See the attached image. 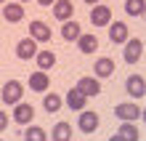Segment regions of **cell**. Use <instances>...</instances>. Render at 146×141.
<instances>
[{"label": "cell", "instance_id": "25", "mask_svg": "<svg viewBox=\"0 0 146 141\" xmlns=\"http://www.w3.org/2000/svg\"><path fill=\"white\" fill-rule=\"evenodd\" d=\"M5 128H8V112H3V109H0V133H3Z\"/></svg>", "mask_w": 146, "mask_h": 141}, {"label": "cell", "instance_id": "20", "mask_svg": "<svg viewBox=\"0 0 146 141\" xmlns=\"http://www.w3.org/2000/svg\"><path fill=\"white\" fill-rule=\"evenodd\" d=\"M50 138L53 141H72V125L69 122H56L53 130H50Z\"/></svg>", "mask_w": 146, "mask_h": 141}, {"label": "cell", "instance_id": "16", "mask_svg": "<svg viewBox=\"0 0 146 141\" xmlns=\"http://www.w3.org/2000/svg\"><path fill=\"white\" fill-rule=\"evenodd\" d=\"M74 43H77V48H80V53H96L98 51V37L96 35H80Z\"/></svg>", "mask_w": 146, "mask_h": 141}, {"label": "cell", "instance_id": "12", "mask_svg": "<svg viewBox=\"0 0 146 141\" xmlns=\"http://www.w3.org/2000/svg\"><path fill=\"white\" fill-rule=\"evenodd\" d=\"M53 16H56V21H69L74 16L72 0H56V3H53Z\"/></svg>", "mask_w": 146, "mask_h": 141}, {"label": "cell", "instance_id": "2", "mask_svg": "<svg viewBox=\"0 0 146 141\" xmlns=\"http://www.w3.org/2000/svg\"><path fill=\"white\" fill-rule=\"evenodd\" d=\"M114 114L122 122H135V120L141 117V107H135V101H122V104L114 107Z\"/></svg>", "mask_w": 146, "mask_h": 141}, {"label": "cell", "instance_id": "28", "mask_svg": "<svg viewBox=\"0 0 146 141\" xmlns=\"http://www.w3.org/2000/svg\"><path fill=\"white\" fill-rule=\"evenodd\" d=\"M141 117H143V122H146V109H141Z\"/></svg>", "mask_w": 146, "mask_h": 141}, {"label": "cell", "instance_id": "13", "mask_svg": "<svg viewBox=\"0 0 146 141\" xmlns=\"http://www.w3.org/2000/svg\"><path fill=\"white\" fill-rule=\"evenodd\" d=\"M141 53H143V43H141L138 37L125 43V53H122V59L127 61V64H135V61L141 59Z\"/></svg>", "mask_w": 146, "mask_h": 141}, {"label": "cell", "instance_id": "9", "mask_svg": "<svg viewBox=\"0 0 146 141\" xmlns=\"http://www.w3.org/2000/svg\"><path fill=\"white\" fill-rule=\"evenodd\" d=\"M37 43L32 40V37H24V40H19L16 43V56L19 59H24V61H29V59H35L37 56Z\"/></svg>", "mask_w": 146, "mask_h": 141}, {"label": "cell", "instance_id": "26", "mask_svg": "<svg viewBox=\"0 0 146 141\" xmlns=\"http://www.w3.org/2000/svg\"><path fill=\"white\" fill-rule=\"evenodd\" d=\"M37 3H40V5H53L56 0H37Z\"/></svg>", "mask_w": 146, "mask_h": 141}, {"label": "cell", "instance_id": "1", "mask_svg": "<svg viewBox=\"0 0 146 141\" xmlns=\"http://www.w3.org/2000/svg\"><path fill=\"white\" fill-rule=\"evenodd\" d=\"M21 96H24V85L19 80H8L3 85V91H0V101L8 104V107H13V104L21 101Z\"/></svg>", "mask_w": 146, "mask_h": 141}, {"label": "cell", "instance_id": "21", "mask_svg": "<svg viewBox=\"0 0 146 141\" xmlns=\"http://www.w3.org/2000/svg\"><path fill=\"white\" fill-rule=\"evenodd\" d=\"M48 85H50V80H48V72H32V75H29V88H32V91L42 93Z\"/></svg>", "mask_w": 146, "mask_h": 141}, {"label": "cell", "instance_id": "22", "mask_svg": "<svg viewBox=\"0 0 146 141\" xmlns=\"http://www.w3.org/2000/svg\"><path fill=\"white\" fill-rule=\"evenodd\" d=\"M125 13L127 16H143L146 13V0H125Z\"/></svg>", "mask_w": 146, "mask_h": 141}, {"label": "cell", "instance_id": "18", "mask_svg": "<svg viewBox=\"0 0 146 141\" xmlns=\"http://www.w3.org/2000/svg\"><path fill=\"white\" fill-rule=\"evenodd\" d=\"M35 64L40 67V72H50L53 64H56V53H53V51H37Z\"/></svg>", "mask_w": 146, "mask_h": 141}, {"label": "cell", "instance_id": "3", "mask_svg": "<svg viewBox=\"0 0 146 141\" xmlns=\"http://www.w3.org/2000/svg\"><path fill=\"white\" fill-rule=\"evenodd\" d=\"M111 21V8L98 3V5H90V24L93 27H109Z\"/></svg>", "mask_w": 146, "mask_h": 141}, {"label": "cell", "instance_id": "29", "mask_svg": "<svg viewBox=\"0 0 146 141\" xmlns=\"http://www.w3.org/2000/svg\"><path fill=\"white\" fill-rule=\"evenodd\" d=\"M16 3H21V5H24V3H27V0H16Z\"/></svg>", "mask_w": 146, "mask_h": 141}, {"label": "cell", "instance_id": "19", "mask_svg": "<svg viewBox=\"0 0 146 141\" xmlns=\"http://www.w3.org/2000/svg\"><path fill=\"white\" fill-rule=\"evenodd\" d=\"M85 101H88V99H85V96H82V93L72 85V88H69V93H66V107H69V109H74V112H82Z\"/></svg>", "mask_w": 146, "mask_h": 141}, {"label": "cell", "instance_id": "15", "mask_svg": "<svg viewBox=\"0 0 146 141\" xmlns=\"http://www.w3.org/2000/svg\"><path fill=\"white\" fill-rule=\"evenodd\" d=\"M93 72H96V80H101V77H109L114 75V61H111L109 56H101L96 64H93Z\"/></svg>", "mask_w": 146, "mask_h": 141}, {"label": "cell", "instance_id": "5", "mask_svg": "<svg viewBox=\"0 0 146 141\" xmlns=\"http://www.w3.org/2000/svg\"><path fill=\"white\" fill-rule=\"evenodd\" d=\"M138 128H135V122H122L114 133L109 136V141H138Z\"/></svg>", "mask_w": 146, "mask_h": 141}, {"label": "cell", "instance_id": "27", "mask_svg": "<svg viewBox=\"0 0 146 141\" xmlns=\"http://www.w3.org/2000/svg\"><path fill=\"white\" fill-rule=\"evenodd\" d=\"M85 3H88V5H98L101 0H85Z\"/></svg>", "mask_w": 146, "mask_h": 141}, {"label": "cell", "instance_id": "14", "mask_svg": "<svg viewBox=\"0 0 146 141\" xmlns=\"http://www.w3.org/2000/svg\"><path fill=\"white\" fill-rule=\"evenodd\" d=\"M109 40L111 43H127V24L125 21H109Z\"/></svg>", "mask_w": 146, "mask_h": 141}, {"label": "cell", "instance_id": "30", "mask_svg": "<svg viewBox=\"0 0 146 141\" xmlns=\"http://www.w3.org/2000/svg\"><path fill=\"white\" fill-rule=\"evenodd\" d=\"M0 3H5V0H0Z\"/></svg>", "mask_w": 146, "mask_h": 141}, {"label": "cell", "instance_id": "11", "mask_svg": "<svg viewBox=\"0 0 146 141\" xmlns=\"http://www.w3.org/2000/svg\"><path fill=\"white\" fill-rule=\"evenodd\" d=\"M125 88H127V93L133 96V99H141V96H146V80L141 75H130L125 80Z\"/></svg>", "mask_w": 146, "mask_h": 141}, {"label": "cell", "instance_id": "23", "mask_svg": "<svg viewBox=\"0 0 146 141\" xmlns=\"http://www.w3.org/2000/svg\"><path fill=\"white\" fill-rule=\"evenodd\" d=\"M42 107H45L48 114L58 112V109H61V96H58V93H48L45 99H42Z\"/></svg>", "mask_w": 146, "mask_h": 141}, {"label": "cell", "instance_id": "6", "mask_svg": "<svg viewBox=\"0 0 146 141\" xmlns=\"http://www.w3.org/2000/svg\"><path fill=\"white\" fill-rule=\"evenodd\" d=\"M35 120V107L32 104H13V122H19V125H29V122Z\"/></svg>", "mask_w": 146, "mask_h": 141}, {"label": "cell", "instance_id": "24", "mask_svg": "<svg viewBox=\"0 0 146 141\" xmlns=\"http://www.w3.org/2000/svg\"><path fill=\"white\" fill-rule=\"evenodd\" d=\"M24 138L27 141H48V133L40 125H29L27 130H24Z\"/></svg>", "mask_w": 146, "mask_h": 141}, {"label": "cell", "instance_id": "10", "mask_svg": "<svg viewBox=\"0 0 146 141\" xmlns=\"http://www.w3.org/2000/svg\"><path fill=\"white\" fill-rule=\"evenodd\" d=\"M3 19L5 21H11V24H19V21H24V5L21 3H5L3 5Z\"/></svg>", "mask_w": 146, "mask_h": 141}, {"label": "cell", "instance_id": "7", "mask_svg": "<svg viewBox=\"0 0 146 141\" xmlns=\"http://www.w3.org/2000/svg\"><path fill=\"white\" fill-rule=\"evenodd\" d=\"M77 91H80L85 99H90V96H98L101 93V83L96 80V77H90V75H85V77H80V80H77Z\"/></svg>", "mask_w": 146, "mask_h": 141}, {"label": "cell", "instance_id": "4", "mask_svg": "<svg viewBox=\"0 0 146 141\" xmlns=\"http://www.w3.org/2000/svg\"><path fill=\"white\" fill-rule=\"evenodd\" d=\"M98 114L96 112H90V109H82L80 112V117H77V128L82 130V133H96L98 130Z\"/></svg>", "mask_w": 146, "mask_h": 141}, {"label": "cell", "instance_id": "17", "mask_svg": "<svg viewBox=\"0 0 146 141\" xmlns=\"http://www.w3.org/2000/svg\"><path fill=\"white\" fill-rule=\"evenodd\" d=\"M82 35V27H80V21H74V19H69V21H64V27H61V37L66 40V43H74L77 37Z\"/></svg>", "mask_w": 146, "mask_h": 141}, {"label": "cell", "instance_id": "8", "mask_svg": "<svg viewBox=\"0 0 146 141\" xmlns=\"http://www.w3.org/2000/svg\"><path fill=\"white\" fill-rule=\"evenodd\" d=\"M29 37L35 43H50L53 32H50V27L45 21H29Z\"/></svg>", "mask_w": 146, "mask_h": 141}]
</instances>
